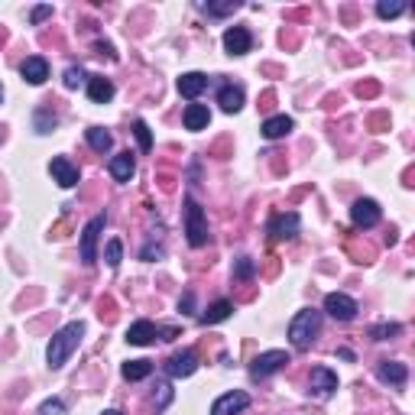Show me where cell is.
Wrapping results in <instances>:
<instances>
[{"label":"cell","mask_w":415,"mask_h":415,"mask_svg":"<svg viewBox=\"0 0 415 415\" xmlns=\"http://www.w3.org/2000/svg\"><path fill=\"white\" fill-rule=\"evenodd\" d=\"M299 214L296 211H286V214H276L273 221H269V237L273 240H292L299 234Z\"/></svg>","instance_id":"9"},{"label":"cell","mask_w":415,"mask_h":415,"mask_svg":"<svg viewBox=\"0 0 415 415\" xmlns=\"http://www.w3.org/2000/svg\"><path fill=\"white\" fill-rule=\"evenodd\" d=\"M20 75L26 78L29 85H43L46 78H49V62L43 56H29L26 62L20 65Z\"/></svg>","instance_id":"13"},{"label":"cell","mask_w":415,"mask_h":415,"mask_svg":"<svg viewBox=\"0 0 415 415\" xmlns=\"http://www.w3.org/2000/svg\"><path fill=\"white\" fill-rule=\"evenodd\" d=\"M81 338H85V324L81 321H69L65 328H59L56 334H52L49 347H46V360H49L52 370H62V366L69 364V357L78 351Z\"/></svg>","instance_id":"1"},{"label":"cell","mask_w":415,"mask_h":415,"mask_svg":"<svg viewBox=\"0 0 415 415\" xmlns=\"http://www.w3.org/2000/svg\"><path fill=\"white\" fill-rule=\"evenodd\" d=\"M234 276H237V279H250V276H254V260H250V256H240Z\"/></svg>","instance_id":"31"},{"label":"cell","mask_w":415,"mask_h":415,"mask_svg":"<svg viewBox=\"0 0 415 415\" xmlns=\"http://www.w3.org/2000/svg\"><path fill=\"white\" fill-rule=\"evenodd\" d=\"M204 88H208V75H201V71H185V75L179 78V94L189 101H195Z\"/></svg>","instance_id":"14"},{"label":"cell","mask_w":415,"mask_h":415,"mask_svg":"<svg viewBox=\"0 0 415 415\" xmlns=\"http://www.w3.org/2000/svg\"><path fill=\"white\" fill-rule=\"evenodd\" d=\"M127 341H130V344H136V347L153 344V341H156V324L153 321H134V324H130V331H127Z\"/></svg>","instance_id":"21"},{"label":"cell","mask_w":415,"mask_h":415,"mask_svg":"<svg viewBox=\"0 0 415 415\" xmlns=\"http://www.w3.org/2000/svg\"><path fill=\"white\" fill-rule=\"evenodd\" d=\"M380 218H383V211H380V204L373 201V198H357V201H354L351 221L360 227V231H370V227H376V224H380Z\"/></svg>","instance_id":"6"},{"label":"cell","mask_w":415,"mask_h":415,"mask_svg":"<svg viewBox=\"0 0 415 415\" xmlns=\"http://www.w3.org/2000/svg\"><path fill=\"white\" fill-rule=\"evenodd\" d=\"M324 311H328L334 321H354L360 309L351 296H344V292H328V296H324Z\"/></svg>","instance_id":"5"},{"label":"cell","mask_w":415,"mask_h":415,"mask_svg":"<svg viewBox=\"0 0 415 415\" xmlns=\"http://www.w3.org/2000/svg\"><path fill=\"white\" fill-rule=\"evenodd\" d=\"M101 231H104V214L91 218L88 227L81 231V263L85 266H94V260H98V234Z\"/></svg>","instance_id":"7"},{"label":"cell","mask_w":415,"mask_h":415,"mask_svg":"<svg viewBox=\"0 0 415 415\" xmlns=\"http://www.w3.org/2000/svg\"><path fill=\"white\" fill-rule=\"evenodd\" d=\"M124 380H130V383H136V380H146L149 373H153V364L149 360H130V364H124Z\"/></svg>","instance_id":"25"},{"label":"cell","mask_w":415,"mask_h":415,"mask_svg":"<svg viewBox=\"0 0 415 415\" xmlns=\"http://www.w3.org/2000/svg\"><path fill=\"white\" fill-rule=\"evenodd\" d=\"M376 373H380L383 383H393V386H406V380H409L406 364H396V360H380Z\"/></svg>","instance_id":"16"},{"label":"cell","mask_w":415,"mask_h":415,"mask_svg":"<svg viewBox=\"0 0 415 415\" xmlns=\"http://www.w3.org/2000/svg\"><path fill=\"white\" fill-rule=\"evenodd\" d=\"M250 46H254V36H250L246 26H231L224 33V49L231 52V56H246Z\"/></svg>","instance_id":"12"},{"label":"cell","mask_w":415,"mask_h":415,"mask_svg":"<svg viewBox=\"0 0 415 415\" xmlns=\"http://www.w3.org/2000/svg\"><path fill=\"white\" fill-rule=\"evenodd\" d=\"M318 331H321V311L302 309L296 318H292V321H289V341H292V347L305 351V347L315 341Z\"/></svg>","instance_id":"2"},{"label":"cell","mask_w":415,"mask_h":415,"mask_svg":"<svg viewBox=\"0 0 415 415\" xmlns=\"http://www.w3.org/2000/svg\"><path fill=\"white\" fill-rule=\"evenodd\" d=\"M402 10H406V4H399V0H396V4H389V0H380V4H376V14H380L383 20H393Z\"/></svg>","instance_id":"27"},{"label":"cell","mask_w":415,"mask_h":415,"mask_svg":"<svg viewBox=\"0 0 415 415\" xmlns=\"http://www.w3.org/2000/svg\"><path fill=\"white\" fill-rule=\"evenodd\" d=\"M120 256H124V246H120V240H107V246H104V260H107V266L117 269V266H120Z\"/></svg>","instance_id":"26"},{"label":"cell","mask_w":415,"mask_h":415,"mask_svg":"<svg viewBox=\"0 0 415 415\" xmlns=\"http://www.w3.org/2000/svg\"><path fill=\"white\" fill-rule=\"evenodd\" d=\"M231 311H234V305L227 302V299H218L214 305H208V311L201 315V321L204 324H218V321H227L231 318Z\"/></svg>","instance_id":"24"},{"label":"cell","mask_w":415,"mask_h":415,"mask_svg":"<svg viewBox=\"0 0 415 415\" xmlns=\"http://www.w3.org/2000/svg\"><path fill=\"white\" fill-rule=\"evenodd\" d=\"M185 234H189L191 246H204L208 244V218H204L201 204L195 198H185Z\"/></svg>","instance_id":"3"},{"label":"cell","mask_w":415,"mask_h":415,"mask_svg":"<svg viewBox=\"0 0 415 415\" xmlns=\"http://www.w3.org/2000/svg\"><path fill=\"white\" fill-rule=\"evenodd\" d=\"M376 91H380V88L373 85V81H366V85H357V94H360V98H373Z\"/></svg>","instance_id":"36"},{"label":"cell","mask_w":415,"mask_h":415,"mask_svg":"<svg viewBox=\"0 0 415 415\" xmlns=\"http://www.w3.org/2000/svg\"><path fill=\"white\" fill-rule=\"evenodd\" d=\"M156 389H159V399H156V409H159V412H162V409H166V406H169V402H172V386H169V383H159V386H156Z\"/></svg>","instance_id":"33"},{"label":"cell","mask_w":415,"mask_h":415,"mask_svg":"<svg viewBox=\"0 0 415 415\" xmlns=\"http://www.w3.org/2000/svg\"><path fill=\"white\" fill-rule=\"evenodd\" d=\"M399 324H376V328H373L370 331V334H373V341H389V338H393V334H399Z\"/></svg>","instance_id":"30"},{"label":"cell","mask_w":415,"mask_h":415,"mask_svg":"<svg viewBox=\"0 0 415 415\" xmlns=\"http://www.w3.org/2000/svg\"><path fill=\"white\" fill-rule=\"evenodd\" d=\"M104 415H124V412H117V409H107V412Z\"/></svg>","instance_id":"37"},{"label":"cell","mask_w":415,"mask_h":415,"mask_svg":"<svg viewBox=\"0 0 415 415\" xmlns=\"http://www.w3.org/2000/svg\"><path fill=\"white\" fill-rule=\"evenodd\" d=\"M46 16H52V7H49V4H43V7H36L33 14H29V20H33V23H43Z\"/></svg>","instance_id":"35"},{"label":"cell","mask_w":415,"mask_h":415,"mask_svg":"<svg viewBox=\"0 0 415 415\" xmlns=\"http://www.w3.org/2000/svg\"><path fill=\"white\" fill-rule=\"evenodd\" d=\"M107 169H111L114 182H130L134 172H136V162H134V156H130V153H120V156H114V159H111Z\"/></svg>","instance_id":"19"},{"label":"cell","mask_w":415,"mask_h":415,"mask_svg":"<svg viewBox=\"0 0 415 415\" xmlns=\"http://www.w3.org/2000/svg\"><path fill=\"white\" fill-rule=\"evenodd\" d=\"M286 364H289L286 351H263L260 357H254V364H250V376H254V380H266V376H273V373L282 370Z\"/></svg>","instance_id":"4"},{"label":"cell","mask_w":415,"mask_h":415,"mask_svg":"<svg viewBox=\"0 0 415 415\" xmlns=\"http://www.w3.org/2000/svg\"><path fill=\"white\" fill-rule=\"evenodd\" d=\"M49 172L62 189H75L78 185V166L71 159H65V156H56V159L49 162Z\"/></svg>","instance_id":"11"},{"label":"cell","mask_w":415,"mask_h":415,"mask_svg":"<svg viewBox=\"0 0 415 415\" xmlns=\"http://www.w3.org/2000/svg\"><path fill=\"white\" fill-rule=\"evenodd\" d=\"M246 406H250V396H246L244 389H234V393H224L218 402H214L211 415H240Z\"/></svg>","instance_id":"10"},{"label":"cell","mask_w":415,"mask_h":415,"mask_svg":"<svg viewBox=\"0 0 415 415\" xmlns=\"http://www.w3.org/2000/svg\"><path fill=\"white\" fill-rule=\"evenodd\" d=\"M292 127H296V120L286 117V114H276V117H269L266 124H263V136H266V140H282V136L292 134Z\"/></svg>","instance_id":"17"},{"label":"cell","mask_w":415,"mask_h":415,"mask_svg":"<svg viewBox=\"0 0 415 415\" xmlns=\"http://www.w3.org/2000/svg\"><path fill=\"white\" fill-rule=\"evenodd\" d=\"M198 370V354L195 351H176L169 360H166V373L169 376H176V380H185V376H191V373Z\"/></svg>","instance_id":"8"},{"label":"cell","mask_w":415,"mask_h":415,"mask_svg":"<svg viewBox=\"0 0 415 415\" xmlns=\"http://www.w3.org/2000/svg\"><path fill=\"white\" fill-rule=\"evenodd\" d=\"M134 134H136V140H140L143 153H149V149H153V136H149V127L143 124V120H136V124H134Z\"/></svg>","instance_id":"28"},{"label":"cell","mask_w":415,"mask_h":415,"mask_svg":"<svg viewBox=\"0 0 415 415\" xmlns=\"http://www.w3.org/2000/svg\"><path fill=\"white\" fill-rule=\"evenodd\" d=\"M85 136H88V146H91L94 153H107V149L114 146V136L107 134L104 127H88Z\"/></svg>","instance_id":"23"},{"label":"cell","mask_w":415,"mask_h":415,"mask_svg":"<svg viewBox=\"0 0 415 415\" xmlns=\"http://www.w3.org/2000/svg\"><path fill=\"white\" fill-rule=\"evenodd\" d=\"M311 389L321 396H331L338 389V373L328 370V366H315V370H311Z\"/></svg>","instance_id":"18"},{"label":"cell","mask_w":415,"mask_h":415,"mask_svg":"<svg viewBox=\"0 0 415 415\" xmlns=\"http://www.w3.org/2000/svg\"><path fill=\"white\" fill-rule=\"evenodd\" d=\"M182 124H185V130L198 134V130H208L211 114H208V107H204V104H189V107H185V114H182Z\"/></svg>","instance_id":"15"},{"label":"cell","mask_w":415,"mask_h":415,"mask_svg":"<svg viewBox=\"0 0 415 415\" xmlns=\"http://www.w3.org/2000/svg\"><path fill=\"white\" fill-rule=\"evenodd\" d=\"M204 10H208L211 16H224V14L240 10V0H227V4H204Z\"/></svg>","instance_id":"29"},{"label":"cell","mask_w":415,"mask_h":415,"mask_svg":"<svg viewBox=\"0 0 415 415\" xmlns=\"http://www.w3.org/2000/svg\"><path fill=\"white\" fill-rule=\"evenodd\" d=\"M218 104L224 114H237L240 107H244V88L240 85H224L218 91Z\"/></svg>","instance_id":"20"},{"label":"cell","mask_w":415,"mask_h":415,"mask_svg":"<svg viewBox=\"0 0 415 415\" xmlns=\"http://www.w3.org/2000/svg\"><path fill=\"white\" fill-rule=\"evenodd\" d=\"M0 101H4V85H0Z\"/></svg>","instance_id":"38"},{"label":"cell","mask_w":415,"mask_h":415,"mask_svg":"<svg viewBox=\"0 0 415 415\" xmlns=\"http://www.w3.org/2000/svg\"><path fill=\"white\" fill-rule=\"evenodd\" d=\"M81 81H85V71H81V69H69V71H65V88H78Z\"/></svg>","instance_id":"34"},{"label":"cell","mask_w":415,"mask_h":415,"mask_svg":"<svg viewBox=\"0 0 415 415\" xmlns=\"http://www.w3.org/2000/svg\"><path fill=\"white\" fill-rule=\"evenodd\" d=\"M62 412H65L62 399H46L43 406H39V415H62Z\"/></svg>","instance_id":"32"},{"label":"cell","mask_w":415,"mask_h":415,"mask_svg":"<svg viewBox=\"0 0 415 415\" xmlns=\"http://www.w3.org/2000/svg\"><path fill=\"white\" fill-rule=\"evenodd\" d=\"M88 98H91L94 104H107V101L114 98V81L104 75L91 78V81H88Z\"/></svg>","instance_id":"22"}]
</instances>
